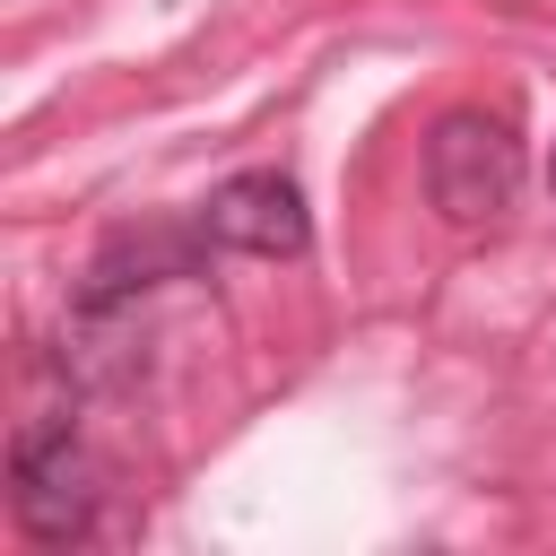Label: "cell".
Returning a JSON list of instances; mask_svg holds the SVG:
<instances>
[{
    "label": "cell",
    "instance_id": "5",
    "mask_svg": "<svg viewBox=\"0 0 556 556\" xmlns=\"http://www.w3.org/2000/svg\"><path fill=\"white\" fill-rule=\"evenodd\" d=\"M547 182H556V165H547Z\"/></svg>",
    "mask_w": 556,
    "mask_h": 556
},
{
    "label": "cell",
    "instance_id": "2",
    "mask_svg": "<svg viewBox=\"0 0 556 556\" xmlns=\"http://www.w3.org/2000/svg\"><path fill=\"white\" fill-rule=\"evenodd\" d=\"M9 513L43 547L87 539V521H96V460L70 434V417H43V426H26L9 443Z\"/></svg>",
    "mask_w": 556,
    "mask_h": 556
},
{
    "label": "cell",
    "instance_id": "3",
    "mask_svg": "<svg viewBox=\"0 0 556 556\" xmlns=\"http://www.w3.org/2000/svg\"><path fill=\"white\" fill-rule=\"evenodd\" d=\"M208 243L217 252H243V261H295L313 243V217H304V191L287 174H226L200 208Z\"/></svg>",
    "mask_w": 556,
    "mask_h": 556
},
{
    "label": "cell",
    "instance_id": "1",
    "mask_svg": "<svg viewBox=\"0 0 556 556\" xmlns=\"http://www.w3.org/2000/svg\"><path fill=\"white\" fill-rule=\"evenodd\" d=\"M521 191V139L504 113L486 104H452L426 130V200L443 208V226H495Z\"/></svg>",
    "mask_w": 556,
    "mask_h": 556
},
{
    "label": "cell",
    "instance_id": "4",
    "mask_svg": "<svg viewBox=\"0 0 556 556\" xmlns=\"http://www.w3.org/2000/svg\"><path fill=\"white\" fill-rule=\"evenodd\" d=\"M200 252H208V226H122V235L96 252V269H87V287H78V295L130 304V295H139V287H156V278H191V269H200Z\"/></svg>",
    "mask_w": 556,
    "mask_h": 556
}]
</instances>
